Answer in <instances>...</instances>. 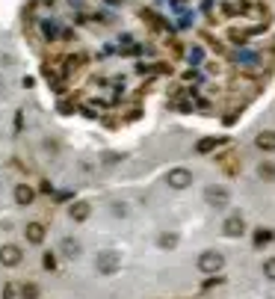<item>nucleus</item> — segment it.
<instances>
[{
	"label": "nucleus",
	"instance_id": "nucleus-1",
	"mask_svg": "<svg viewBox=\"0 0 275 299\" xmlns=\"http://www.w3.org/2000/svg\"><path fill=\"white\" fill-rule=\"evenodd\" d=\"M228 199H231L228 187H222V184L204 187V202H207V205H213V208H222V205H228Z\"/></svg>",
	"mask_w": 275,
	"mask_h": 299
},
{
	"label": "nucleus",
	"instance_id": "nucleus-2",
	"mask_svg": "<svg viewBox=\"0 0 275 299\" xmlns=\"http://www.w3.org/2000/svg\"><path fill=\"white\" fill-rule=\"evenodd\" d=\"M225 267V258L219 252H201L198 255V270L201 273H219Z\"/></svg>",
	"mask_w": 275,
	"mask_h": 299
},
{
	"label": "nucleus",
	"instance_id": "nucleus-3",
	"mask_svg": "<svg viewBox=\"0 0 275 299\" xmlns=\"http://www.w3.org/2000/svg\"><path fill=\"white\" fill-rule=\"evenodd\" d=\"M21 258H24V252H21L15 243L0 246V264H3V267H18V264H21Z\"/></svg>",
	"mask_w": 275,
	"mask_h": 299
},
{
	"label": "nucleus",
	"instance_id": "nucleus-4",
	"mask_svg": "<svg viewBox=\"0 0 275 299\" xmlns=\"http://www.w3.org/2000/svg\"><path fill=\"white\" fill-rule=\"evenodd\" d=\"M95 267H98V273L110 276V273H116V270H118V255H116V252H101V255H98V261H95Z\"/></svg>",
	"mask_w": 275,
	"mask_h": 299
},
{
	"label": "nucleus",
	"instance_id": "nucleus-5",
	"mask_svg": "<svg viewBox=\"0 0 275 299\" xmlns=\"http://www.w3.org/2000/svg\"><path fill=\"white\" fill-rule=\"evenodd\" d=\"M190 184H193V172H190V169H172V172H169V187L187 190Z\"/></svg>",
	"mask_w": 275,
	"mask_h": 299
},
{
	"label": "nucleus",
	"instance_id": "nucleus-6",
	"mask_svg": "<svg viewBox=\"0 0 275 299\" xmlns=\"http://www.w3.org/2000/svg\"><path fill=\"white\" fill-rule=\"evenodd\" d=\"M222 231H225L228 237H243V234H246V222H243L240 216H228L225 225H222Z\"/></svg>",
	"mask_w": 275,
	"mask_h": 299
},
{
	"label": "nucleus",
	"instance_id": "nucleus-7",
	"mask_svg": "<svg viewBox=\"0 0 275 299\" xmlns=\"http://www.w3.org/2000/svg\"><path fill=\"white\" fill-rule=\"evenodd\" d=\"M33 199H36V190L33 187H27V184H18L15 187V202L18 205H33Z\"/></svg>",
	"mask_w": 275,
	"mask_h": 299
},
{
	"label": "nucleus",
	"instance_id": "nucleus-8",
	"mask_svg": "<svg viewBox=\"0 0 275 299\" xmlns=\"http://www.w3.org/2000/svg\"><path fill=\"white\" fill-rule=\"evenodd\" d=\"M68 214H71V219H74V222H83V219H89L92 208H89V202H74Z\"/></svg>",
	"mask_w": 275,
	"mask_h": 299
},
{
	"label": "nucleus",
	"instance_id": "nucleus-9",
	"mask_svg": "<svg viewBox=\"0 0 275 299\" xmlns=\"http://www.w3.org/2000/svg\"><path fill=\"white\" fill-rule=\"evenodd\" d=\"M255 145L261 151H275V130H261L258 139H255Z\"/></svg>",
	"mask_w": 275,
	"mask_h": 299
},
{
	"label": "nucleus",
	"instance_id": "nucleus-10",
	"mask_svg": "<svg viewBox=\"0 0 275 299\" xmlns=\"http://www.w3.org/2000/svg\"><path fill=\"white\" fill-rule=\"evenodd\" d=\"M222 142H225L222 136H207V139H198L196 151H198V154H210V151H213V148H219Z\"/></svg>",
	"mask_w": 275,
	"mask_h": 299
},
{
	"label": "nucleus",
	"instance_id": "nucleus-11",
	"mask_svg": "<svg viewBox=\"0 0 275 299\" xmlns=\"http://www.w3.org/2000/svg\"><path fill=\"white\" fill-rule=\"evenodd\" d=\"M24 234H27L30 243H41V240H44V225H41V222H30Z\"/></svg>",
	"mask_w": 275,
	"mask_h": 299
},
{
	"label": "nucleus",
	"instance_id": "nucleus-12",
	"mask_svg": "<svg viewBox=\"0 0 275 299\" xmlns=\"http://www.w3.org/2000/svg\"><path fill=\"white\" fill-rule=\"evenodd\" d=\"M59 252H62L65 258H77V255H80V243H77L74 237H65V240L59 243Z\"/></svg>",
	"mask_w": 275,
	"mask_h": 299
},
{
	"label": "nucleus",
	"instance_id": "nucleus-13",
	"mask_svg": "<svg viewBox=\"0 0 275 299\" xmlns=\"http://www.w3.org/2000/svg\"><path fill=\"white\" fill-rule=\"evenodd\" d=\"M258 175H261L264 181H275V163H261V166H258Z\"/></svg>",
	"mask_w": 275,
	"mask_h": 299
},
{
	"label": "nucleus",
	"instance_id": "nucleus-14",
	"mask_svg": "<svg viewBox=\"0 0 275 299\" xmlns=\"http://www.w3.org/2000/svg\"><path fill=\"white\" fill-rule=\"evenodd\" d=\"M163 249H175L178 246V234H160V240H157Z\"/></svg>",
	"mask_w": 275,
	"mask_h": 299
},
{
	"label": "nucleus",
	"instance_id": "nucleus-15",
	"mask_svg": "<svg viewBox=\"0 0 275 299\" xmlns=\"http://www.w3.org/2000/svg\"><path fill=\"white\" fill-rule=\"evenodd\" d=\"M21 297L24 299H39V288H36V285H24V288H21Z\"/></svg>",
	"mask_w": 275,
	"mask_h": 299
},
{
	"label": "nucleus",
	"instance_id": "nucleus-16",
	"mask_svg": "<svg viewBox=\"0 0 275 299\" xmlns=\"http://www.w3.org/2000/svg\"><path fill=\"white\" fill-rule=\"evenodd\" d=\"M264 273H267V279H275V258H270V261L264 264Z\"/></svg>",
	"mask_w": 275,
	"mask_h": 299
},
{
	"label": "nucleus",
	"instance_id": "nucleus-17",
	"mask_svg": "<svg viewBox=\"0 0 275 299\" xmlns=\"http://www.w3.org/2000/svg\"><path fill=\"white\" fill-rule=\"evenodd\" d=\"M270 240H273L270 231H258V246H264V243H270Z\"/></svg>",
	"mask_w": 275,
	"mask_h": 299
},
{
	"label": "nucleus",
	"instance_id": "nucleus-18",
	"mask_svg": "<svg viewBox=\"0 0 275 299\" xmlns=\"http://www.w3.org/2000/svg\"><path fill=\"white\" fill-rule=\"evenodd\" d=\"M231 39H234V42H240V44L246 42V36H243V30H231Z\"/></svg>",
	"mask_w": 275,
	"mask_h": 299
}]
</instances>
